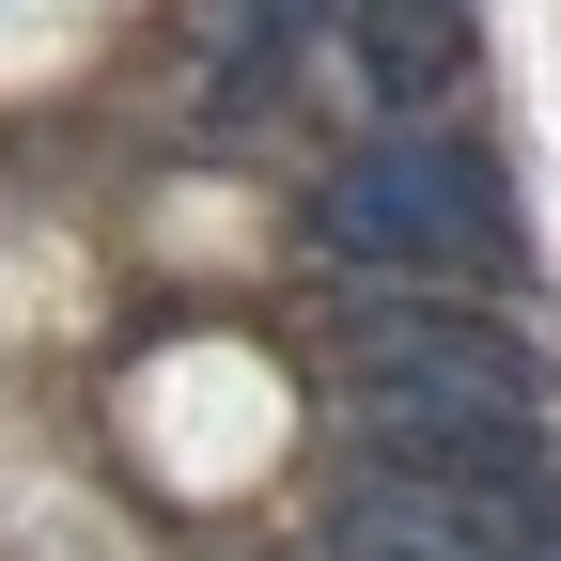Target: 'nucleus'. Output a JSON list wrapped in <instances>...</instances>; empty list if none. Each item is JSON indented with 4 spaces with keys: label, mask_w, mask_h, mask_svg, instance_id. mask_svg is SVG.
Wrapping results in <instances>:
<instances>
[{
    "label": "nucleus",
    "mask_w": 561,
    "mask_h": 561,
    "mask_svg": "<svg viewBox=\"0 0 561 561\" xmlns=\"http://www.w3.org/2000/svg\"><path fill=\"white\" fill-rule=\"evenodd\" d=\"M328 16H343V0H234V32H219L234 47V94H280V62H297Z\"/></svg>",
    "instance_id": "obj_5"
},
{
    "label": "nucleus",
    "mask_w": 561,
    "mask_h": 561,
    "mask_svg": "<svg viewBox=\"0 0 561 561\" xmlns=\"http://www.w3.org/2000/svg\"><path fill=\"white\" fill-rule=\"evenodd\" d=\"M343 561H561V483L515 468V483H405L375 468L343 500Z\"/></svg>",
    "instance_id": "obj_3"
},
{
    "label": "nucleus",
    "mask_w": 561,
    "mask_h": 561,
    "mask_svg": "<svg viewBox=\"0 0 561 561\" xmlns=\"http://www.w3.org/2000/svg\"><path fill=\"white\" fill-rule=\"evenodd\" d=\"M343 405H359L375 468H405V483H515L530 468V359L468 312L343 328Z\"/></svg>",
    "instance_id": "obj_1"
},
{
    "label": "nucleus",
    "mask_w": 561,
    "mask_h": 561,
    "mask_svg": "<svg viewBox=\"0 0 561 561\" xmlns=\"http://www.w3.org/2000/svg\"><path fill=\"white\" fill-rule=\"evenodd\" d=\"M343 32H359V94H375V125L453 110V79H468V0H343Z\"/></svg>",
    "instance_id": "obj_4"
},
{
    "label": "nucleus",
    "mask_w": 561,
    "mask_h": 561,
    "mask_svg": "<svg viewBox=\"0 0 561 561\" xmlns=\"http://www.w3.org/2000/svg\"><path fill=\"white\" fill-rule=\"evenodd\" d=\"M328 250L343 265H390V280H483L500 265V187H483L453 140H421V125H375L359 157L328 172Z\"/></svg>",
    "instance_id": "obj_2"
}]
</instances>
